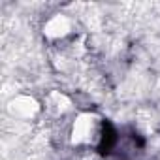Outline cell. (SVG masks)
<instances>
[{"label": "cell", "mask_w": 160, "mask_h": 160, "mask_svg": "<svg viewBox=\"0 0 160 160\" xmlns=\"http://www.w3.org/2000/svg\"><path fill=\"white\" fill-rule=\"evenodd\" d=\"M100 121L96 115L83 113L79 115L72 126V143L73 145H89L98 138Z\"/></svg>", "instance_id": "6da1fadb"}, {"label": "cell", "mask_w": 160, "mask_h": 160, "mask_svg": "<svg viewBox=\"0 0 160 160\" xmlns=\"http://www.w3.org/2000/svg\"><path fill=\"white\" fill-rule=\"evenodd\" d=\"M8 111L17 119H32L40 111V104L34 98L21 94V96L12 98V102L8 104Z\"/></svg>", "instance_id": "7a4b0ae2"}, {"label": "cell", "mask_w": 160, "mask_h": 160, "mask_svg": "<svg viewBox=\"0 0 160 160\" xmlns=\"http://www.w3.org/2000/svg\"><path fill=\"white\" fill-rule=\"evenodd\" d=\"M72 32V21L62 15V13H57L53 17H49L43 25V34L49 38V40H60V38H66L68 34Z\"/></svg>", "instance_id": "3957f363"}]
</instances>
